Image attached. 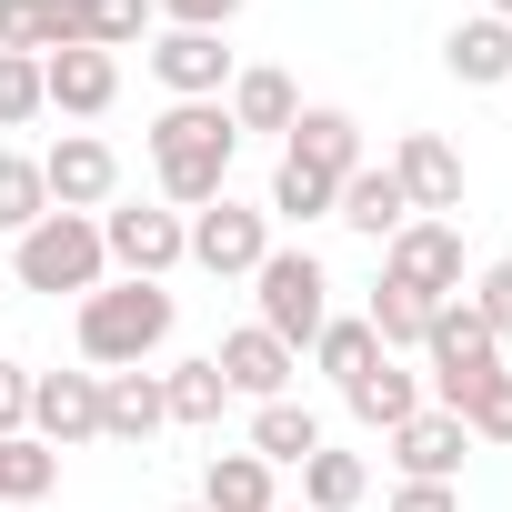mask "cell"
<instances>
[{
  "instance_id": "obj_38",
  "label": "cell",
  "mask_w": 512,
  "mask_h": 512,
  "mask_svg": "<svg viewBox=\"0 0 512 512\" xmlns=\"http://www.w3.org/2000/svg\"><path fill=\"white\" fill-rule=\"evenodd\" d=\"M492 21H512V0H492Z\"/></svg>"
},
{
  "instance_id": "obj_2",
  "label": "cell",
  "mask_w": 512,
  "mask_h": 512,
  "mask_svg": "<svg viewBox=\"0 0 512 512\" xmlns=\"http://www.w3.org/2000/svg\"><path fill=\"white\" fill-rule=\"evenodd\" d=\"M141 141H151V181H161L171 211H201V201L231 191V151H241V131H231L221 101H171Z\"/></svg>"
},
{
  "instance_id": "obj_15",
  "label": "cell",
  "mask_w": 512,
  "mask_h": 512,
  "mask_svg": "<svg viewBox=\"0 0 512 512\" xmlns=\"http://www.w3.org/2000/svg\"><path fill=\"white\" fill-rule=\"evenodd\" d=\"M382 452H392V472H402V482H462V452H472V432H462L452 412H432V402H422L402 432H382Z\"/></svg>"
},
{
  "instance_id": "obj_9",
  "label": "cell",
  "mask_w": 512,
  "mask_h": 512,
  "mask_svg": "<svg viewBox=\"0 0 512 512\" xmlns=\"http://www.w3.org/2000/svg\"><path fill=\"white\" fill-rule=\"evenodd\" d=\"M41 181H51V211H111L121 201V151L101 131H61L41 151Z\"/></svg>"
},
{
  "instance_id": "obj_35",
  "label": "cell",
  "mask_w": 512,
  "mask_h": 512,
  "mask_svg": "<svg viewBox=\"0 0 512 512\" xmlns=\"http://www.w3.org/2000/svg\"><path fill=\"white\" fill-rule=\"evenodd\" d=\"M151 21H161V31H231L241 0H151Z\"/></svg>"
},
{
  "instance_id": "obj_33",
  "label": "cell",
  "mask_w": 512,
  "mask_h": 512,
  "mask_svg": "<svg viewBox=\"0 0 512 512\" xmlns=\"http://www.w3.org/2000/svg\"><path fill=\"white\" fill-rule=\"evenodd\" d=\"M51 101H41V61H21V51H0V131H31Z\"/></svg>"
},
{
  "instance_id": "obj_22",
  "label": "cell",
  "mask_w": 512,
  "mask_h": 512,
  "mask_svg": "<svg viewBox=\"0 0 512 512\" xmlns=\"http://www.w3.org/2000/svg\"><path fill=\"white\" fill-rule=\"evenodd\" d=\"M342 402H352V422H362V432H402V422H412L432 392H422V372H402V362L382 352V362H372V372H362Z\"/></svg>"
},
{
  "instance_id": "obj_11",
  "label": "cell",
  "mask_w": 512,
  "mask_h": 512,
  "mask_svg": "<svg viewBox=\"0 0 512 512\" xmlns=\"http://www.w3.org/2000/svg\"><path fill=\"white\" fill-rule=\"evenodd\" d=\"M382 161H392V181H402L412 221H452V211H462V151H452L442 131H402Z\"/></svg>"
},
{
  "instance_id": "obj_12",
  "label": "cell",
  "mask_w": 512,
  "mask_h": 512,
  "mask_svg": "<svg viewBox=\"0 0 512 512\" xmlns=\"http://www.w3.org/2000/svg\"><path fill=\"white\" fill-rule=\"evenodd\" d=\"M282 161H302V171H322V181H352L372 151H362V121H352L342 101H302V121L282 131Z\"/></svg>"
},
{
  "instance_id": "obj_36",
  "label": "cell",
  "mask_w": 512,
  "mask_h": 512,
  "mask_svg": "<svg viewBox=\"0 0 512 512\" xmlns=\"http://www.w3.org/2000/svg\"><path fill=\"white\" fill-rule=\"evenodd\" d=\"M31 432V362H0V442Z\"/></svg>"
},
{
  "instance_id": "obj_32",
  "label": "cell",
  "mask_w": 512,
  "mask_h": 512,
  "mask_svg": "<svg viewBox=\"0 0 512 512\" xmlns=\"http://www.w3.org/2000/svg\"><path fill=\"white\" fill-rule=\"evenodd\" d=\"M472 442H492V452H512V372H492L482 392H462V412H452Z\"/></svg>"
},
{
  "instance_id": "obj_25",
  "label": "cell",
  "mask_w": 512,
  "mask_h": 512,
  "mask_svg": "<svg viewBox=\"0 0 512 512\" xmlns=\"http://www.w3.org/2000/svg\"><path fill=\"white\" fill-rule=\"evenodd\" d=\"M362 492H372V472H362V452H312L302 462V512H362Z\"/></svg>"
},
{
  "instance_id": "obj_4",
  "label": "cell",
  "mask_w": 512,
  "mask_h": 512,
  "mask_svg": "<svg viewBox=\"0 0 512 512\" xmlns=\"http://www.w3.org/2000/svg\"><path fill=\"white\" fill-rule=\"evenodd\" d=\"M251 322H262L282 352H312L322 342V322H332V272H322V251L312 241H272V262L251 272Z\"/></svg>"
},
{
  "instance_id": "obj_20",
  "label": "cell",
  "mask_w": 512,
  "mask_h": 512,
  "mask_svg": "<svg viewBox=\"0 0 512 512\" xmlns=\"http://www.w3.org/2000/svg\"><path fill=\"white\" fill-rule=\"evenodd\" d=\"M442 71L462 81V91H502L512 81V21H452V41H442Z\"/></svg>"
},
{
  "instance_id": "obj_6",
  "label": "cell",
  "mask_w": 512,
  "mask_h": 512,
  "mask_svg": "<svg viewBox=\"0 0 512 512\" xmlns=\"http://www.w3.org/2000/svg\"><path fill=\"white\" fill-rule=\"evenodd\" d=\"M101 251H111L121 282H171L191 262V211H171V201H111L101 211Z\"/></svg>"
},
{
  "instance_id": "obj_34",
  "label": "cell",
  "mask_w": 512,
  "mask_h": 512,
  "mask_svg": "<svg viewBox=\"0 0 512 512\" xmlns=\"http://www.w3.org/2000/svg\"><path fill=\"white\" fill-rule=\"evenodd\" d=\"M462 302H472V322H482L492 342H512V262H482V272L462 282Z\"/></svg>"
},
{
  "instance_id": "obj_29",
  "label": "cell",
  "mask_w": 512,
  "mask_h": 512,
  "mask_svg": "<svg viewBox=\"0 0 512 512\" xmlns=\"http://www.w3.org/2000/svg\"><path fill=\"white\" fill-rule=\"evenodd\" d=\"M312 362H322V372L352 392V382L382 362V342H372V322H362V312H332V322H322V342H312Z\"/></svg>"
},
{
  "instance_id": "obj_21",
  "label": "cell",
  "mask_w": 512,
  "mask_h": 512,
  "mask_svg": "<svg viewBox=\"0 0 512 512\" xmlns=\"http://www.w3.org/2000/svg\"><path fill=\"white\" fill-rule=\"evenodd\" d=\"M251 452H262L272 472H302V462L322 452V412L292 402V392H282V402H251Z\"/></svg>"
},
{
  "instance_id": "obj_23",
  "label": "cell",
  "mask_w": 512,
  "mask_h": 512,
  "mask_svg": "<svg viewBox=\"0 0 512 512\" xmlns=\"http://www.w3.org/2000/svg\"><path fill=\"white\" fill-rule=\"evenodd\" d=\"M171 422L161 372H101V442H151Z\"/></svg>"
},
{
  "instance_id": "obj_24",
  "label": "cell",
  "mask_w": 512,
  "mask_h": 512,
  "mask_svg": "<svg viewBox=\"0 0 512 512\" xmlns=\"http://www.w3.org/2000/svg\"><path fill=\"white\" fill-rule=\"evenodd\" d=\"M161 402H171V422H181V432H221L231 382H221V372H211V352H201V362H171V372H161Z\"/></svg>"
},
{
  "instance_id": "obj_39",
  "label": "cell",
  "mask_w": 512,
  "mask_h": 512,
  "mask_svg": "<svg viewBox=\"0 0 512 512\" xmlns=\"http://www.w3.org/2000/svg\"><path fill=\"white\" fill-rule=\"evenodd\" d=\"M171 512H201V502H171Z\"/></svg>"
},
{
  "instance_id": "obj_8",
  "label": "cell",
  "mask_w": 512,
  "mask_h": 512,
  "mask_svg": "<svg viewBox=\"0 0 512 512\" xmlns=\"http://www.w3.org/2000/svg\"><path fill=\"white\" fill-rule=\"evenodd\" d=\"M191 262L211 272V282H251V272H262L272 262V211H251V201H201L191 211Z\"/></svg>"
},
{
  "instance_id": "obj_26",
  "label": "cell",
  "mask_w": 512,
  "mask_h": 512,
  "mask_svg": "<svg viewBox=\"0 0 512 512\" xmlns=\"http://www.w3.org/2000/svg\"><path fill=\"white\" fill-rule=\"evenodd\" d=\"M332 201H342V181H322V171H302V161H272V221H292V231H312V221H332Z\"/></svg>"
},
{
  "instance_id": "obj_27",
  "label": "cell",
  "mask_w": 512,
  "mask_h": 512,
  "mask_svg": "<svg viewBox=\"0 0 512 512\" xmlns=\"http://www.w3.org/2000/svg\"><path fill=\"white\" fill-rule=\"evenodd\" d=\"M51 211V181H41V151H0V241H21L31 221Z\"/></svg>"
},
{
  "instance_id": "obj_5",
  "label": "cell",
  "mask_w": 512,
  "mask_h": 512,
  "mask_svg": "<svg viewBox=\"0 0 512 512\" xmlns=\"http://www.w3.org/2000/svg\"><path fill=\"white\" fill-rule=\"evenodd\" d=\"M492 372H502V342L472 322V302H442L422 322V392H432V412H462V392H482Z\"/></svg>"
},
{
  "instance_id": "obj_10",
  "label": "cell",
  "mask_w": 512,
  "mask_h": 512,
  "mask_svg": "<svg viewBox=\"0 0 512 512\" xmlns=\"http://www.w3.org/2000/svg\"><path fill=\"white\" fill-rule=\"evenodd\" d=\"M141 61H151V81H161L171 101H221L231 71H241V61L221 51V31H151Z\"/></svg>"
},
{
  "instance_id": "obj_13",
  "label": "cell",
  "mask_w": 512,
  "mask_h": 512,
  "mask_svg": "<svg viewBox=\"0 0 512 512\" xmlns=\"http://www.w3.org/2000/svg\"><path fill=\"white\" fill-rule=\"evenodd\" d=\"M31 432L51 452L101 442V372H31Z\"/></svg>"
},
{
  "instance_id": "obj_16",
  "label": "cell",
  "mask_w": 512,
  "mask_h": 512,
  "mask_svg": "<svg viewBox=\"0 0 512 512\" xmlns=\"http://www.w3.org/2000/svg\"><path fill=\"white\" fill-rule=\"evenodd\" d=\"M41 101H51L61 121H101V111L121 101V61H111V51H51V61H41Z\"/></svg>"
},
{
  "instance_id": "obj_17",
  "label": "cell",
  "mask_w": 512,
  "mask_h": 512,
  "mask_svg": "<svg viewBox=\"0 0 512 512\" xmlns=\"http://www.w3.org/2000/svg\"><path fill=\"white\" fill-rule=\"evenodd\" d=\"M191 502H201V512H282V472L241 442V452H211V462H201V492H191Z\"/></svg>"
},
{
  "instance_id": "obj_18",
  "label": "cell",
  "mask_w": 512,
  "mask_h": 512,
  "mask_svg": "<svg viewBox=\"0 0 512 512\" xmlns=\"http://www.w3.org/2000/svg\"><path fill=\"white\" fill-rule=\"evenodd\" d=\"M221 111H231V131H241V141H251V131H292V121H302V91H292V71L251 61V71H231Z\"/></svg>"
},
{
  "instance_id": "obj_7",
  "label": "cell",
  "mask_w": 512,
  "mask_h": 512,
  "mask_svg": "<svg viewBox=\"0 0 512 512\" xmlns=\"http://www.w3.org/2000/svg\"><path fill=\"white\" fill-rule=\"evenodd\" d=\"M382 282H402L412 302H462V221H402L382 241Z\"/></svg>"
},
{
  "instance_id": "obj_19",
  "label": "cell",
  "mask_w": 512,
  "mask_h": 512,
  "mask_svg": "<svg viewBox=\"0 0 512 512\" xmlns=\"http://www.w3.org/2000/svg\"><path fill=\"white\" fill-rule=\"evenodd\" d=\"M332 221H342V231H362V241H392V231L412 221V201H402V181H392V161H362V171L342 181V201H332Z\"/></svg>"
},
{
  "instance_id": "obj_28",
  "label": "cell",
  "mask_w": 512,
  "mask_h": 512,
  "mask_svg": "<svg viewBox=\"0 0 512 512\" xmlns=\"http://www.w3.org/2000/svg\"><path fill=\"white\" fill-rule=\"evenodd\" d=\"M51 482H61V452H51L41 432H11V442H0V502H51Z\"/></svg>"
},
{
  "instance_id": "obj_37",
  "label": "cell",
  "mask_w": 512,
  "mask_h": 512,
  "mask_svg": "<svg viewBox=\"0 0 512 512\" xmlns=\"http://www.w3.org/2000/svg\"><path fill=\"white\" fill-rule=\"evenodd\" d=\"M382 512H462V482H402Z\"/></svg>"
},
{
  "instance_id": "obj_1",
  "label": "cell",
  "mask_w": 512,
  "mask_h": 512,
  "mask_svg": "<svg viewBox=\"0 0 512 512\" xmlns=\"http://www.w3.org/2000/svg\"><path fill=\"white\" fill-rule=\"evenodd\" d=\"M171 322H181V302H171V282H101V292H81V312H71V342H81V372H151V352L171 342Z\"/></svg>"
},
{
  "instance_id": "obj_31",
  "label": "cell",
  "mask_w": 512,
  "mask_h": 512,
  "mask_svg": "<svg viewBox=\"0 0 512 512\" xmlns=\"http://www.w3.org/2000/svg\"><path fill=\"white\" fill-rule=\"evenodd\" d=\"M81 21H91V51H111V61L141 51V41L161 31V21H151V0H81Z\"/></svg>"
},
{
  "instance_id": "obj_3",
  "label": "cell",
  "mask_w": 512,
  "mask_h": 512,
  "mask_svg": "<svg viewBox=\"0 0 512 512\" xmlns=\"http://www.w3.org/2000/svg\"><path fill=\"white\" fill-rule=\"evenodd\" d=\"M11 282L21 292H41V302H81V292H101L111 282V251H101V211H41L21 241H11Z\"/></svg>"
},
{
  "instance_id": "obj_30",
  "label": "cell",
  "mask_w": 512,
  "mask_h": 512,
  "mask_svg": "<svg viewBox=\"0 0 512 512\" xmlns=\"http://www.w3.org/2000/svg\"><path fill=\"white\" fill-rule=\"evenodd\" d=\"M362 322H372V342H382V352H422V322H432V302H412L402 282H372Z\"/></svg>"
},
{
  "instance_id": "obj_14",
  "label": "cell",
  "mask_w": 512,
  "mask_h": 512,
  "mask_svg": "<svg viewBox=\"0 0 512 512\" xmlns=\"http://www.w3.org/2000/svg\"><path fill=\"white\" fill-rule=\"evenodd\" d=\"M211 372L231 382V402H282V392H292V372H302V352H282L262 322H241V332H221Z\"/></svg>"
}]
</instances>
